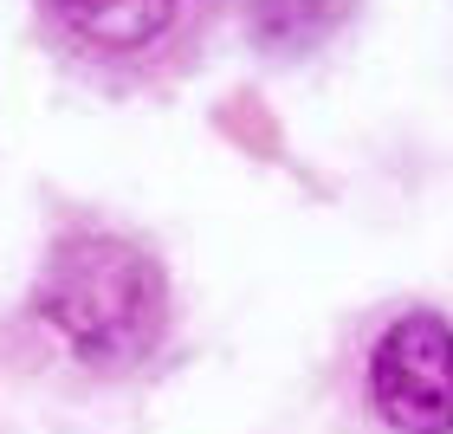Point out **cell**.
Returning a JSON list of instances; mask_svg holds the SVG:
<instances>
[{
    "instance_id": "4",
    "label": "cell",
    "mask_w": 453,
    "mask_h": 434,
    "mask_svg": "<svg viewBox=\"0 0 453 434\" xmlns=\"http://www.w3.org/2000/svg\"><path fill=\"white\" fill-rule=\"evenodd\" d=\"M253 46L265 52H311L337 33L349 0H253Z\"/></svg>"
},
{
    "instance_id": "2",
    "label": "cell",
    "mask_w": 453,
    "mask_h": 434,
    "mask_svg": "<svg viewBox=\"0 0 453 434\" xmlns=\"http://www.w3.org/2000/svg\"><path fill=\"white\" fill-rule=\"evenodd\" d=\"M369 396L395 434H453V324L441 312L395 318L369 350Z\"/></svg>"
},
{
    "instance_id": "3",
    "label": "cell",
    "mask_w": 453,
    "mask_h": 434,
    "mask_svg": "<svg viewBox=\"0 0 453 434\" xmlns=\"http://www.w3.org/2000/svg\"><path fill=\"white\" fill-rule=\"evenodd\" d=\"M58 33L97 58H136L175 33L181 0H46Z\"/></svg>"
},
{
    "instance_id": "1",
    "label": "cell",
    "mask_w": 453,
    "mask_h": 434,
    "mask_svg": "<svg viewBox=\"0 0 453 434\" xmlns=\"http://www.w3.org/2000/svg\"><path fill=\"white\" fill-rule=\"evenodd\" d=\"M33 312L58 330V344L91 369H123L150 357L169 318L162 266L123 234H65L52 240L33 285Z\"/></svg>"
}]
</instances>
